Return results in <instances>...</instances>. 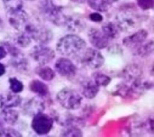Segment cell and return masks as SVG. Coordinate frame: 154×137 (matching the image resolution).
I'll return each mask as SVG.
<instances>
[{
    "label": "cell",
    "mask_w": 154,
    "mask_h": 137,
    "mask_svg": "<svg viewBox=\"0 0 154 137\" xmlns=\"http://www.w3.org/2000/svg\"><path fill=\"white\" fill-rule=\"evenodd\" d=\"M22 98L17 93L6 92L0 94V109L5 107H17L21 105Z\"/></svg>",
    "instance_id": "2e32d148"
},
{
    "label": "cell",
    "mask_w": 154,
    "mask_h": 137,
    "mask_svg": "<svg viewBox=\"0 0 154 137\" xmlns=\"http://www.w3.org/2000/svg\"><path fill=\"white\" fill-rule=\"evenodd\" d=\"M6 71V69H5V66L2 63H0V77H2L3 75H5Z\"/></svg>",
    "instance_id": "e575fe53"
},
{
    "label": "cell",
    "mask_w": 154,
    "mask_h": 137,
    "mask_svg": "<svg viewBox=\"0 0 154 137\" xmlns=\"http://www.w3.org/2000/svg\"><path fill=\"white\" fill-rule=\"evenodd\" d=\"M66 128L62 131V133L60 134L61 136L65 137H80L83 135L82 131L80 130V128L77 126H65Z\"/></svg>",
    "instance_id": "83f0119b"
},
{
    "label": "cell",
    "mask_w": 154,
    "mask_h": 137,
    "mask_svg": "<svg viewBox=\"0 0 154 137\" xmlns=\"http://www.w3.org/2000/svg\"><path fill=\"white\" fill-rule=\"evenodd\" d=\"M0 127H2V121L0 120Z\"/></svg>",
    "instance_id": "74e56055"
},
{
    "label": "cell",
    "mask_w": 154,
    "mask_h": 137,
    "mask_svg": "<svg viewBox=\"0 0 154 137\" xmlns=\"http://www.w3.org/2000/svg\"><path fill=\"white\" fill-rule=\"evenodd\" d=\"M1 137H22V135L15 129L11 127H3L0 129Z\"/></svg>",
    "instance_id": "f546056e"
},
{
    "label": "cell",
    "mask_w": 154,
    "mask_h": 137,
    "mask_svg": "<svg viewBox=\"0 0 154 137\" xmlns=\"http://www.w3.org/2000/svg\"><path fill=\"white\" fill-rule=\"evenodd\" d=\"M30 56L40 65H46L53 61L55 58V52L51 48L45 44H38L32 48Z\"/></svg>",
    "instance_id": "9c48e42d"
},
{
    "label": "cell",
    "mask_w": 154,
    "mask_h": 137,
    "mask_svg": "<svg viewBox=\"0 0 154 137\" xmlns=\"http://www.w3.org/2000/svg\"><path fill=\"white\" fill-rule=\"evenodd\" d=\"M3 27H4V23H3V21H2V19L0 18V31L3 29Z\"/></svg>",
    "instance_id": "8d00e7d4"
},
{
    "label": "cell",
    "mask_w": 154,
    "mask_h": 137,
    "mask_svg": "<svg viewBox=\"0 0 154 137\" xmlns=\"http://www.w3.org/2000/svg\"><path fill=\"white\" fill-rule=\"evenodd\" d=\"M29 34V36L39 44H48L51 42L53 38L52 32L41 24H35L32 23H28L25 28L23 30Z\"/></svg>",
    "instance_id": "8992f818"
},
{
    "label": "cell",
    "mask_w": 154,
    "mask_h": 137,
    "mask_svg": "<svg viewBox=\"0 0 154 137\" xmlns=\"http://www.w3.org/2000/svg\"><path fill=\"white\" fill-rule=\"evenodd\" d=\"M137 5L143 11L151 10L153 8L154 0H136Z\"/></svg>",
    "instance_id": "4dcf8cb0"
},
{
    "label": "cell",
    "mask_w": 154,
    "mask_h": 137,
    "mask_svg": "<svg viewBox=\"0 0 154 137\" xmlns=\"http://www.w3.org/2000/svg\"><path fill=\"white\" fill-rule=\"evenodd\" d=\"M39 10L42 14L51 23L61 26L64 24L67 15L64 14L62 7L54 4L51 0H40Z\"/></svg>",
    "instance_id": "3957f363"
},
{
    "label": "cell",
    "mask_w": 154,
    "mask_h": 137,
    "mask_svg": "<svg viewBox=\"0 0 154 137\" xmlns=\"http://www.w3.org/2000/svg\"><path fill=\"white\" fill-rule=\"evenodd\" d=\"M88 5L97 12H106L112 5L114 0H86Z\"/></svg>",
    "instance_id": "603a6c76"
},
{
    "label": "cell",
    "mask_w": 154,
    "mask_h": 137,
    "mask_svg": "<svg viewBox=\"0 0 154 137\" xmlns=\"http://www.w3.org/2000/svg\"><path fill=\"white\" fill-rule=\"evenodd\" d=\"M28 1H33V0H28Z\"/></svg>",
    "instance_id": "f35d334b"
},
{
    "label": "cell",
    "mask_w": 154,
    "mask_h": 137,
    "mask_svg": "<svg viewBox=\"0 0 154 137\" xmlns=\"http://www.w3.org/2000/svg\"><path fill=\"white\" fill-rule=\"evenodd\" d=\"M135 50V54L139 57L142 58H146L149 57L150 55L152 54L154 50V42L153 41H148L147 42H143L139 46L134 48Z\"/></svg>",
    "instance_id": "7402d4cb"
},
{
    "label": "cell",
    "mask_w": 154,
    "mask_h": 137,
    "mask_svg": "<svg viewBox=\"0 0 154 137\" xmlns=\"http://www.w3.org/2000/svg\"><path fill=\"white\" fill-rule=\"evenodd\" d=\"M123 79L125 82H134L137 80L142 79L143 76V70L140 66L136 64H131L125 67L122 72Z\"/></svg>",
    "instance_id": "e0dca14e"
},
{
    "label": "cell",
    "mask_w": 154,
    "mask_h": 137,
    "mask_svg": "<svg viewBox=\"0 0 154 137\" xmlns=\"http://www.w3.org/2000/svg\"><path fill=\"white\" fill-rule=\"evenodd\" d=\"M29 89L39 97L45 98L49 95L48 86L41 80L33 79L29 84Z\"/></svg>",
    "instance_id": "44dd1931"
},
{
    "label": "cell",
    "mask_w": 154,
    "mask_h": 137,
    "mask_svg": "<svg viewBox=\"0 0 154 137\" xmlns=\"http://www.w3.org/2000/svg\"><path fill=\"white\" fill-rule=\"evenodd\" d=\"M53 118L48 115L43 113L37 114L36 116L32 117L31 127L34 133L37 135H47L50 133L53 127Z\"/></svg>",
    "instance_id": "ba28073f"
},
{
    "label": "cell",
    "mask_w": 154,
    "mask_h": 137,
    "mask_svg": "<svg viewBox=\"0 0 154 137\" xmlns=\"http://www.w3.org/2000/svg\"><path fill=\"white\" fill-rule=\"evenodd\" d=\"M89 19L94 23H101L103 21V16L98 12H94L89 14Z\"/></svg>",
    "instance_id": "1f68e13d"
},
{
    "label": "cell",
    "mask_w": 154,
    "mask_h": 137,
    "mask_svg": "<svg viewBox=\"0 0 154 137\" xmlns=\"http://www.w3.org/2000/svg\"><path fill=\"white\" fill-rule=\"evenodd\" d=\"M19 118V114L12 107H5L0 109V119L7 125H14Z\"/></svg>",
    "instance_id": "d6986e66"
},
{
    "label": "cell",
    "mask_w": 154,
    "mask_h": 137,
    "mask_svg": "<svg viewBox=\"0 0 154 137\" xmlns=\"http://www.w3.org/2000/svg\"><path fill=\"white\" fill-rule=\"evenodd\" d=\"M2 45L5 48L7 54L11 56L9 61L10 65L19 72H26L29 69V61L22 53V51L17 48V46L9 42H3Z\"/></svg>",
    "instance_id": "5b68a950"
},
{
    "label": "cell",
    "mask_w": 154,
    "mask_h": 137,
    "mask_svg": "<svg viewBox=\"0 0 154 137\" xmlns=\"http://www.w3.org/2000/svg\"><path fill=\"white\" fill-rule=\"evenodd\" d=\"M7 56V51L3 45H0V60L5 59Z\"/></svg>",
    "instance_id": "d6a6232c"
},
{
    "label": "cell",
    "mask_w": 154,
    "mask_h": 137,
    "mask_svg": "<svg viewBox=\"0 0 154 137\" xmlns=\"http://www.w3.org/2000/svg\"><path fill=\"white\" fill-rule=\"evenodd\" d=\"M92 79L99 86V87H106L110 84L111 82V78L100 71H97L93 73L92 75Z\"/></svg>",
    "instance_id": "484cf974"
},
{
    "label": "cell",
    "mask_w": 154,
    "mask_h": 137,
    "mask_svg": "<svg viewBox=\"0 0 154 137\" xmlns=\"http://www.w3.org/2000/svg\"><path fill=\"white\" fill-rule=\"evenodd\" d=\"M45 103L43 100V98L42 97H33L30 99H28L23 106V113L29 117H34L37 114L42 113L45 109Z\"/></svg>",
    "instance_id": "30bf717a"
},
{
    "label": "cell",
    "mask_w": 154,
    "mask_h": 137,
    "mask_svg": "<svg viewBox=\"0 0 154 137\" xmlns=\"http://www.w3.org/2000/svg\"><path fill=\"white\" fill-rule=\"evenodd\" d=\"M72 1H73V2H76V3H79V4L86 2V0H72Z\"/></svg>",
    "instance_id": "d590c367"
},
{
    "label": "cell",
    "mask_w": 154,
    "mask_h": 137,
    "mask_svg": "<svg viewBox=\"0 0 154 137\" xmlns=\"http://www.w3.org/2000/svg\"><path fill=\"white\" fill-rule=\"evenodd\" d=\"M55 70L64 78H72L77 74L78 69L76 65L68 58H60L54 65Z\"/></svg>",
    "instance_id": "7c38bea8"
},
{
    "label": "cell",
    "mask_w": 154,
    "mask_h": 137,
    "mask_svg": "<svg viewBox=\"0 0 154 137\" xmlns=\"http://www.w3.org/2000/svg\"><path fill=\"white\" fill-rule=\"evenodd\" d=\"M56 98L59 104L67 110H76L82 104V96L78 91L68 88L59 91Z\"/></svg>",
    "instance_id": "277c9868"
},
{
    "label": "cell",
    "mask_w": 154,
    "mask_h": 137,
    "mask_svg": "<svg viewBox=\"0 0 154 137\" xmlns=\"http://www.w3.org/2000/svg\"><path fill=\"white\" fill-rule=\"evenodd\" d=\"M148 37V32L144 29L138 30L137 32L134 33L133 34L124 38L123 44L128 48H135L147 40Z\"/></svg>",
    "instance_id": "9a60e30c"
},
{
    "label": "cell",
    "mask_w": 154,
    "mask_h": 137,
    "mask_svg": "<svg viewBox=\"0 0 154 137\" xmlns=\"http://www.w3.org/2000/svg\"><path fill=\"white\" fill-rule=\"evenodd\" d=\"M147 129L150 130L151 133H153V119L152 118H149V120L147 121Z\"/></svg>",
    "instance_id": "836d02e7"
},
{
    "label": "cell",
    "mask_w": 154,
    "mask_h": 137,
    "mask_svg": "<svg viewBox=\"0 0 154 137\" xmlns=\"http://www.w3.org/2000/svg\"><path fill=\"white\" fill-rule=\"evenodd\" d=\"M3 5L7 12H14L23 8V0H2Z\"/></svg>",
    "instance_id": "4316f807"
},
{
    "label": "cell",
    "mask_w": 154,
    "mask_h": 137,
    "mask_svg": "<svg viewBox=\"0 0 154 137\" xmlns=\"http://www.w3.org/2000/svg\"><path fill=\"white\" fill-rule=\"evenodd\" d=\"M66 29L73 33H79L85 30L87 23L84 18L79 14H72L66 17L65 23L63 24Z\"/></svg>",
    "instance_id": "5bb4252c"
},
{
    "label": "cell",
    "mask_w": 154,
    "mask_h": 137,
    "mask_svg": "<svg viewBox=\"0 0 154 137\" xmlns=\"http://www.w3.org/2000/svg\"><path fill=\"white\" fill-rule=\"evenodd\" d=\"M32 38L24 31H20L14 37V44L18 47L26 48L31 44Z\"/></svg>",
    "instance_id": "d4e9b609"
},
{
    "label": "cell",
    "mask_w": 154,
    "mask_h": 137,
    "mask_svg": "<svg viewBox=\"0 0 154 137\" xmlns=\"http://www.w3.org/2000/svg\"><path fill=\"white\" fill-rule=\"evenodd\" d=\"M7 20L12 27L20 32L23 31L29 23V15L22 8L17 11L7 12Z\"/></svg>",
    "instance_id": "8fae6325"
},
{
    "label": "cell",
    "mask_w": 154,
    "mask_h": 137,
    "mask_svg": "<svg viewBox=\"0 0 154 137\" xmlns=\"http://www.w3.org/2000/svg\"><path fill=\"white\" fill-rule=\"evenodd\" d=\"M143 14H139L133 7L122 8L116 17V23L121 32H130L136 29L143 22Z\"/></svg>",
    "instance_id": "7a4b0ae2"
},
{
    "label": "cell",
    "mask_w": 154,
    "mask_h": 137,
    "mask_svg": "<svg viewBox=\"0 0 154 137\" xmlns=\"http://www.w3.org/2000/svg\"><path fill=\"white\" fill-rule=\"evenodd\" d=\"M56 49L63 56L77 57L86 49V42L75 33L68 34L59 40Z\"/></svg>",
    "instance_id": "6da1fadb"
},
{
    "label": "cell",
    "mask_w": 154,
    "mask_h": 137,
    "mask_svg": "<svg viewBox=\"0 0 154 137\" xmlns=\"http://www.w3.org/2000/svg\"><path fill=\"white\" fill-rule=\"evenodd\" d=\"M102 33L110 40H116L120 36L121 33V30L118 27V25L116 23H112V22H107L106 23H104L102 25Z\"/></svg>",
    "instance_id": "ffe728a7"
},
{
    "label": "cell",
    "mask_w": 154,
    "mask_h": 137,
    "mask_svg": "<svg viewBox=\"0 0 154 137\" xmlns=\"http://www.w3.org/2000/svg\"><path fill=\"white\" fill-rule=\"evenodd\" d=\"M100 87L92 79H87L81 83V93L88 99H93L99 92Z\"/></svg>",
    "instance_id": "ac0fdd59"
},
{
    "label": "cell",
    "mask_w": 154,
    "mask_h": 137,
    "mask_svg": "<svg viewBox=\"0 0 154 137\" xmlns=\"http://www.w3.org/2000/svg\"><path fill=\"white\" fill-rule=\"evenodd\" d=\"M81 62L91 70H97L101 68L105 62L104 56L96 48H88L80 54Z\"/></svg>",
    "instance_id": "52a82bcc"
},
{
    "label": "cell",
    "mask_w": 154,
    "mask_h": 137,
    "mask_svg": "<svg viewBox=\"0 0 154 137\" xmlns=\"http://www.w3.org/2000/svg\"><path fill=\"white\" fill-rule=\"evenodd\" d=\"M88 36L90 43L97 50L106 49L110 44V40L102 33V31L97 28H90L88 30Z\"/></svg>",
    "instance_id": "4fadbf2b"
},
{
    "label": "cell",
    "mask_w": 154,
    "mask_h": 137,
    "mask_svg": "<svg viewBox=\"0 0 154 137\" xmlns=\"http://www.w3.org/2000/svg\"><path fill=\"white\" fill-rule=\"evenodd\" d=\"M9 86H10V90L12 92H14V93L19 94L23 89V82L20 81L16 78H10L9 79Z\"/></svg>",
    "instance_id": "f1b7e54d"
},
{
    "label": "cell",
    "mask_w": 154,
    "mask_h": 137,
    "mask_svg": "<svg viewBox=\"0 0 154 137\" xmlns=\"http://www.w3.org/2000/svg\"><path fill=\"white\" fill-rule=\"evenodd\" d=\"M35 73L45 81H51L55 78V71L46 65H40L36 67Z\"/></svg>",
    "instance_id": "cb8c5ba5"
}]
</instances>
